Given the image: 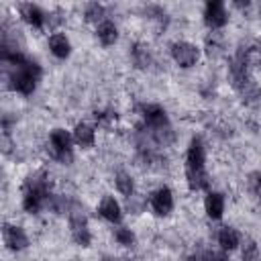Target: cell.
Listing matches in <instances>:
<instances>
[{"label":"cell","mask_w":261,"mask_h":261,"mask_svg":"<svg viewBox=\"0 0 261 261\" xmlns=\"http://www.w3.org/2000/svg\"><path fill=\"white\" fill-rule=\"evenodd\" d=\"M206 147L200 137H192L186 151V169H206Z\"/></svg>","instance_id":"7"},{"label":"cell","mask_w":261,"mask_h":261,"mask_svg":"<svg viewBox=\"0 0 261 261\" xmlns=\"http://www.w3.org/2000/svg\"><path fill=\"white\" fill-rule=\"evenodd\" d=\"M69 230H71V239L75 245L80 247H90L92 243V234H90V228H88V216L86 212L82 210V206L75 202L73 208L69 210Z\"/></svg>","instance_id":"3"},{"label":"cell","mask_w":261,"mask_h":261,"mask_svg":"<svg viewBox=\"0 0 261 261\" xmlns=\"http://www.w3.org/2000/svg\"><path fill=\"white\" fill-rule=\"evenodd\" d=\"M18 14L22 16V20L27 24H31L33 29H43L47 22V14L41 10V6L33 4V2H24L18 6Z\"/></svg>","instance_id":"11"},{"label":"cell","mask_w":261,"mask_h":261,"mask_svg":"<svg viewBox=\"0 0 261 261\" xmlns=\"http://www.w3.org/2000/svg\"><path fill=\"white\" fill-rule=\"evenodd\" d=\"M98 212H100V216L104 220H108L112 224H118L122 220V208L114 200V196H104L102 202H100V206H98Z\"/></svg>","instance_id":"12"},{"label":"cell","mask_w":261,"mask_h":261,"mask_svg":"<svg viewBox=\"0 0 261 261\" xmlns=\"http://www.w3.org/2000/svg\"><path fill=\"white\" fill-rule=\"evenodd\" d=\"M96 37H98V41L102 43V45H114L116 43V39H118V29H116V24L112 22V20H102L98 27H96Z\"/></svg>","instance_id":"18"},{"label":"cell","mask_w":261,"mask_h":261,"mask_svg":"<svg viewBox=\"0 0 261 261\" xmlns=\"http://www.w3.org/2000/svg\"><path fill=\"white\" fill-rule=\"evenodd\" d=\"M239 243H241V237L232 226H222L218 230V245L222 247V251H232L239 247Z\"/></svg>","instance_id":"19"},{"label":"cell","mask_w":261,"mask_h":261,"mask_svg":"<svg viewBox=\"0 0 261 261\" xmlns=\"http://www.w3.org/2000/svg\"><path fill=\"white\" fill-rule=\"evenodd\" d=\"M49 49L57 59H65L71 53V43L63 33H53L49 37Z\"/></svg>","instance_id":"14"},{"label":"cell","mask_w":261,"mask_h":261,"mask_svg":"<svg viewBox=\"0 0 261 261\" xmlns=\"http://www.w3.org/2000/svg\"><path fill=\"white\" fill-rule=\"evenodd\" d=\"M151 210L157 216H167L173 210V194L167 186H161L151 194Z\"/></svg>","instance_id":"10"},{"label":"cell","mask_w":261,"mask_h":261,"mask_svg":"<svg viewBox=\"0 0 261 261\" xmlns=\"http://www.w3.org/2000/svg\"><path fill=\"white\" fill-rule=\"evenodd\" d=\"M2 239H4L6 249H10V251H22L29 247L27 232L16 224H4L2 226Z\"/></svg>","instance_id":"9"},{"label":"cell","mask_w":261,"mask_h":261,"mask_svg":"<svg viewBox=\"0 0 261 261\" xmlns=\"http://www.w3.org/2000/svg\"><path fill=\"white\" fill-rule=\"evenodd\" d=\"M241 96H243V102H245V104H255V102L261 98V88H259L255 82H249V84L241 90Z\"/></svg>","instance_id":"23"},{"label":"cell","mask_w":261,"mask_h":261,"mask_svg":"<svg viewBox=\"0 0 261 261\" xmlns=\"http://www.w3.org/2000/svg\"><path fill=\"white\" fill-rule=\"evenodd\" d=\"M71 143H73V137H71L65 128H53L51 135H49L51 155H53L59 163H63V165H71V161H73Z\"/></svg>","instance_id":"2"},{"label":"cell","mask_w":261,"mask_h":261,"mask_svg":"<svg viewBox=\"0 0 261 261\" xmlns=\"http://www.w3.org/2000/svg\"><path fill=\"white\" fill-rule=\"evenodd\" d=\"M186 181H188L190 190H194V192L210 188V177H208L206 169H186Z\"/></svg>","instance_id":"16"},{"label":"cell","mask_w":261,"mask_h":261,"mask_svg":"<svg viewBox=\"0 0 261 261\" xmlns=\"http://www.w3.org/2000/svg\"><path fill=\"white\" fill-rule=\"evenodd\" d=\"M241 257H243V261H257L259 259V247L253 239H245L243 249H241Z\"/></svg>","instance_id":"24"},{"label":"cell","mask_w":261,"mask_h":261,"mask_svg":"<svg viewBox=\"0 0 261 261\" xmlns=\"http://www.w3.org/2000/svg\"><path fill=\"white\" fill-rule=\"evenodd\" d=\"M39 77H41V67H39V63L27 57L24 63H20L18 67H12L8 82H10V88H12L14 92H18V94H22V96H31V94L35 92V88H37Z\"/></svg>","instance_id":"1"},{"label":"cell","mask_w":261,"mask_h":261,"mask_svg":"<svg viewBox=\"0 0 261 261\" xmlns=\"http://www.w3.org/2000/svg\"><path fill=\"white\" fill-rule=\"evenodd\" d=\"M126 208H128V212H133V214H141V212H145V198L143 196H128L126 198Z\"/></svg>","instance_id":"26"},{"label":"cell","mask_w":261,"mask_h":261,"mask_svg":"<svg viewBox=\"0 0 261 261\" xmlns=\"http://www.w3.org/2000/svg\"><path fill=\"white\" fill-rule=\"evenodd\" d=\"M169 49H171L173 61L184 69L196 65V61L200 59V49L196 45H192L190 41H175V43H171Z\"/></svg>","instance_id":"4"},{"label":"cell","mask_w":261,"mask_h":261,"mask_svg":"<svg viewBox=\"0 0 261 261\" xmlns=\"http://www.w3.org/2000/svg\"><path fill=\"white\" fill-rule=\"evenodd\" d=\"M84 16H86V20L88 22H102V20H106L104 18V6L102 4H98V2H90L88 6H86V10H84Z\"/></svg>","instance_id":"21"},{"label":"cell","mask_w":261,"mask_h":261,"mask_svg":"<svg viewBox=\"0 0 261 261\" xmlns=\"http://www.w3.org/2000/svg\"><path fill=\"white\" fill-rule=\"evenodd\" d=\"M124 261H139V259H124Z\"/></svg>","instance_id":"29"},{"label":"cell","mask_w":261,"mask_h":261,"mask_svg":"<svg viewBox=\"0 0 261 261\" xmlns=\"http://www.w3.org/2000/svg\"><path fill=\"white\" fill-rule=\"evenodd\" d=\"M49 200H51V192L22 188V208L29 214H39L45 206H49Z\"/></svg>","instance_id":"5"},{"label":"cell","mask_w":261,"mask_h":261,"mask_svg":"<svg viewBox=\"0 0 261 261\" xmlns=\"http://www.w3.org/2000/svg\"><path fill=\"white\" fill-rule=\"evenodd\" d=\"M204 210H206L208 218L220 220L224 214V196L220 192H208L206 200H204Z\"/></svg>","instance_id":"13"},{"label":"cell","mask_w":261,"mask_h":261,"mask_svg":"<svg viewBox=\"0 0 261 261\" xmlns=\"http://www.w3.org/2000/svg\"><path fill=\"white\" fill-rule=\"evenodd\" d=\"M141 114H143V122L147 128H159V126L169 124V116H167L165 108L159 104H143Z\"/></svg>","instance_id":"8"},{"label":"cell","mask_w":261,"mask_h":261,"mask_svg":"<svg viewBox=\"0 0 261 261\" xmlns=\"http://www.w3.org/2000/svg\"><path fill=\"white\" fill-rule=\"evenodd\" d=\"M247 184H249V190L253 192V196H257V198L261 200V171H253V173H249Z\"/></svg>","instance_id":"28"},{"label":"cell","mask_w":261,"mask_h":261,"mask_svg":"<svg viewBox=\"0 0 261 261\" xmlns=\"http://www.w3.org/2000/svg\"><path fill=\"white\" fill-rule=\"evenodd\" d=\"M73 141L80 145V147H92L94 141H96V130L94 126H90L88 122H77L73 126V133H71Z\"/></svg>","instance_id":"15"},{"label":"cell","mask_w":261,"mask_h":261,"mask_svg":"<svg viewBox=\"0 0 261 261\" xmlns=\"http://www.w3.org/2000/svg\"><path fill=\"white\" fill-rule=\"evenodd\" d=\"M130 59H133V63H135L139 69H147V67H151V63H153V55H151L149 47L143 45V43H135V45L130 47Z\"/></svg>","instance_id":"17"},{"label":"cell","mask_w":261,"mask_h":261,"mask_svg":"<svg viewBox=\"0 0 261 261\" xmlns=\"http://www.w3.org/2000/svg\"><path fill=\"white\" fill-rule=\"evenodd\" d=\"M204 22L210 29H222L228 22V12L226 6L220 0H210L204 6Z\"/></svg>","instance_id":"6"},{"label":"cell","mask_w":261,"mask_h":261,"mask_svg":"<svg viewBox=\"0 0 261 261\" xmlns=\"http://www.w3.org/2000/svg\"><path fill=\"white\" fill-rule=\"evenodd\" d=\"M114 184H116V190L122 194V196H133L135 194V179L126 173V171H118L114 175Z\"/></svg>","instance_id":"20"},{"label":"cell","mask_w":261,"mask_h":261,"mask_svg":"<svg viewBox=\"0 0 261 261\" xmlns=\"http://www.w3.org/2000/svg\"><path fill=\"white\" fill-rule=\"evenodd\" d=\"M206 53L210 57H218L222 53V45H220V39L216 35H212V37L206 39Z\"/></svg>","instance_id":"27"},{"label":"cell","mask_w":261,"mask_h":261,"mask_svg":"<svg viewBox=\"0 0 261 261\" xmlns=\"http://www.w3.org/2000/svg\"><path fill=\"white\" fill-rule=\"evenodd\" d=\"M114 241L118 245H122V247H133L137 243V237H135V232L130 228L118 226V228H114Z\"/></svg>","instance_id":"22"},{"label":"cell","mask_w":261,"mask_h":261,"mask_svg":"<svg viewBox=\"0 0 261 261\" xmlns=\"http://www.w3.org/2000/svg\"><path fill=\"white\" fill-rule=\"evenodd\" d=\"M94 118H96V122L98 124H102V126H110L114 120H116V112L114 110H96L94 112Z\"/></svg>","instance_id":"25"}]
</instances>
